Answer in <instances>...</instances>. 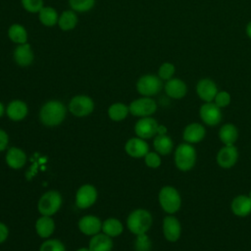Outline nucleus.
<instances>
[{"label":"nucleus","mask_w":251,"mask_h":251,"mask_svg":"<svg viewBox=\"0 0 251 251\" xmlns=\"http://www.w3.org/2000/svg\"><path fill=\"white\" fill-rule=\"evenodd\" d=\"M94 103L92 99L86 95H77L72 98L69 104L70 112L76 117H85L92 113Z\"/></svg>","instance_id":"8"},{"label":"nucleus","mask_w":251,"mask_h":251,"mask_svg":"<svg viewBox=\"0 0 251 251\" xmlns=\"http://www.w3.org/2000/svg\"><path fill=\"white\" fill-rule=\"evenodd\" d=\"M26 161L25 153L17 147H12L8 150L6 154V162L8 166L12 169H21L25 166Z\"/></svg>","instance_id":"23"},{"label":"nucleus","mask_w":251,"mask_h":251,"mask_svg":"<svg viewBox=\"0 0 251 251\" xmlns=\"http://www.w3.org/2000/svg\"><path fill=\"white\" fill-rule=\"evenodd\" d=\"M166 133H167V127L165 126H159L157 134H166Z\"/></svg>","instance_id":"41"},{"label":"nucleus","mask_w":251,"mask_h":251,"mask_svg":"<svg viewBox=\"0 0 251 251\" xmlns=\"http://www.w3.org/2000/svg\"><path fill=\"white\" fill-rule=\"evenodd\" d=\"M156 152L160 155H168L173 151L174 142L167 134H157L153 141Z\"/></svg>","instance_id":"26"},{"label":"nucleus","mask_w":251,"mask_h":251,"mask_svg":"<svg viewBox=\"0 0 251 251\" xmlns=\"http://www.w3.org/2000/svg\"><path fill=\"white\" fill-rule=\"evenodd\" d=\"M70 6L76 12H86L93 8L95 0H69Z\"/></svg>","instance_id":"32"},{"label":"nucleus","mask_w":251,"mask_h":251,"mask_svg":"<svg viewBox=\"0 0 251 251\" xmlns=\"http://www.w3.org/2000/svg\"><path fill=\"white\" fill-rule=\"evenodd\" d=\"M196 92L199 98L203 101L213 102L218 93V88L213 80L209 78H203L198 81L196 85Z\"/></svg>","instance_id":"15"},{"label":"nucleus","mask_w":251,"mask_h":251,"mask_svg":"<svg viewBox=\"0 0 251 251\" xmlns=\"http://www.w3.org/2000/svg\"><path fill=\"white\" fill-rule=\"evenodd\" d=\"M40 251H66V248L60 240L48 239L40 245Z\"/></svg>","instance_id":"34"},{"label":"nucleus","mask_w":251,"mask_h":251,"mask_svg":"<svg viewBox=\"0 0 251 251\" xmlns=\"http://www.w3.org/2000/svg\"><path fill=\"white\" fill-rule=\"evenodd\" d=\"M39 20L44 25L53 26L54 25L58 24L59 17L55 9L51 7H43L39 11Z\"/></svg>","instance_id":"29"},{"label":"nucleus","mask_w":251,"mask_h":251,"mask_svg":"<svg viewBox=\"0 0 251 251\" xmlns=\"http://www.w3.org/2000/svg\"><path fill=\"white\" fill-rule=\"evenodd\" d=\"M76 251H90V250H89V248H80V249H78Z\"/></svg>","instance_id":"44"},{"label":"nucleus","mask_w":251,"mask_h":251,"mask_svg":"<svg viewBox=\"0 0 251 251\" xmlns=\"http://www.w3.org/2000/svg\"><path fill=\"white\" fill-rule=\"evenodd\" d=\"M78 227L79 230L86 235H95L102 229V223L97 217L87 215L79 220Z\"/></svg>","instance_id":"17"},{"label":"nucleus","mask_w":251,"mask_h":251,"mask_svg":"<svg viewBox=\"0 0 251 251\" xmlns=\"http://www.w3.org/2000/svg\"><path fill=\"white\" fill-rule=\"evenodd\" d=\"M27 106L25 102L21 100H14L9 103L6 113L7 116L12 120V121H21L25 119L27 115Z\"/></svg>","instance_id":"21"},{"label":"nucleus","mask_w":251,"mask_h":251,"mask_svg":"<svg viewBox=\"0 0 251 251\" xmlns=\"http://www.w3.org/2000/svg\"><path fill=\"white\" fill-rule=\"evenodd\" d=\"M9 142V138H8V134L0 128V151H3Z\"/></svg>","instance_id":"39"},{"label":"nucleus","mask_w":251,"mask_h":251,"mask_svg":"<svg viewBox=\"0 0 251 251\" xmlns=\"http://www.w3.org/2000/svg\"><path fill=\"white\" fill-rule=\"evenodd\" d=\"M62 205V196L56 190L44 193L38 201V211L42 216L54 215Z\"/></svg>","instance_id":"5"},{"label":"nucleus","mask_w":251,"mask_h":251,"mask_svg":"<svg viewBox=\"0 0 251 251\" xmlns=\"http://www.w3.org/2000/svg\"><path fill=\"white\" fill-rule=\"evenodd\" d=\"M14 59L21 67L29 66L33 61V52L27 43L20 44L14 50Z\"/></svg>","instance_id":"20"},{"label":"nucleus","mask_w":251,"mask_h":251,"mask_svg":"<svg viewBox=\"0 0 251 251\" xmlns=\"http://www.w3.org/2000/svg\"><path fill=\"white\" fill-rule=\"evenodd\" d=\"M152 216L145 209H136L132 211L126 220V226L128 229L138 235L146 233L152 226Z\"/></svg>","instance_id":"2"},{"label":"nucleus","mask_w":251,"mask_h":251,"mask_svg":"<svg viewBox=\"0 0 251 251\" xmlns=\"http://www.w3.org/2000/svg\"><path fill=\"white\" fill-rule=\"evenodd\" d=\"M129 112V109L126 105L123 103L112 104L108 109V115L111 120L115 122H120L124 120Z\"/></svg>","instance_id":"28"},{"label":"nucleus","mask_w":251,"mask_h":251,"mask_svg":"<svg viewBox=\"0 0 251 251\" xmlns=\"http://www.w3.org/2000/svg\"><path fill=\"white\" fill-rule=\"evenodd\" d=\"M126 152L133 158L144 157L149 152L148 143L140 137H132L128 139L125 145Z\"/></svg>","instance_id":"14"},{"label":"nucleus","mask_w":251,"mask_h":251,"mask_svg":"<svg viewBox=\"0 0 251 251\" xmlns=\"http://www.w3.org/2000/svg\"><path fill=\"white\" fill-rule=\"evenodd\" d=\"M97 199V190L91 184H83L75 194V205L80 209H86L94 204Z\"/></svg>","instance_id":"11"},{"label":"nucleus","mask_w":251,"mask_h":251,"mask_svg":"<svg viewBox=\"0 0 251 251\" xmlns=\"http://www.w3.org/2000/svg\"><path fill=\"white\" fill-rule=\"evenodd\" d=\"M8 35L13 42H16L19 44L25 43L26 39H27L26 30L25 29L24 26H22L21 25H18V24H15L10 26V28L8 30Z\"/></svg>","instance_id":"31"},{"label":"nucleus","mask_w":251,"mask_h":251,"mask_svg":"<svg viewBox=\"0 0 251 251\" xmlns=\"http://www.w3.org/2000/svg\"><path fill=\"white\" fill-rule=\"evenodd\" d=\"M35 229L37 234L42 238L49 237L54 229L55 224L53 219L50 216H42L35 223Z\"/></svg>","instance_id":"25"},{"label":"nucleus","mask_w":251,"mask_h":251,"mask_svg":"<svg viewBox=\"0 0 251 251\" xmlns=\"http://www.w3.org/2000/svg\"><path fill=\"white\" fill-rule=\"evenodd\" d=\"M129 113L136 117H150L157 110L156 102L150 97H142L132 101L128 107Z\"/></svg>","instance_id":"7"},{"label":"nucleus","mask_w":251,"mask_h":251,"mask_svg":"<svg viewBox=\"0 0 251 251\" xmlns=\"http://www.w3.org/2000/svg\"><path fill=\"white\" fill-rule=\"evenodd\" d=\"M214 103L220 107V108H224L229 105L230 103V95L229 93H227L226 91H218L215 99H214Z\"/></svg>","instance_id":"38"},{"label":"nucleus","mask_w":251,"mask_h":251,"mask_svg":"<svg viewBox=\"0 0 251 251\" xmlns=\"http://www.w3.org/2000/svg\"><path fill=\"white\" fill-rule=\"evenodd\" d=\"M66 117L65 105L57 100H51L45 103L39 112L41 123L47 126L60 125Z\"/></svg>","instance_id":"1"},{"label":"nucleus","mask_w":251,"mask_h":251,"mask_svg":"<svg viewBox=\"0 0 251 251\" xmlns=\"http://www.w3.org/2000/svg\"><path fill=\"white\" fill-rule=\"evenodd\" d=\"M144 159H145V164L149 168L156 169L161 165V158L157 152H148L144 156Z\"/></svg>","instance_id":"37"},{"label":"nucleus","mask_w":251,"mask_h":251,"mask_svg":"<svg viewBox=\"0 0 251 251\" xmlns=\"http://www.w3.org/2000/svg\"><path fill=\"white\" fill-rule=\"evenodd\" d=\"M206 135V129L205 127L198 123H191L187 125L182 133V137L185 142L193 144L198 143L204 139Z\"/></svg>","instance_id":"16"},{"label":"nucleus","mask_w":251,"mask_h":251,"mask_svg":"<svg viewBox=\"0 0 251 251\" xmlns=\"http://www.w3.org/2000/svg\"><path fill=\"white\" fill-rule=\"evenodd\" d=\"M151 247H152L151 240L146 233L136 235V239L134 241L135 251H150Z\"/></svg>","instance_id":"33"},{"label":"nucleus","mask_w":251,"mask_h":251,"mask_svg":"<svg viewBox=\"0 0 251 251\" xmlns=\"http://www.w3.org/2000/svg\"><path fill=\"white\" fill-rule=\"evenodd\" d=\"M232 213L237 217H247L251 213V199L247 195H238L230 205Z\"/></svg>","instance_id":"18"},{"label":"nucleus","mask_w":251,"mask_h":251,"mask_svg":"<svg viewBox=\"0 0 251 251\" xmlns=\"http://www.w3.org/2000/svg\"><path fill=\"white\" fill-rule=\"evenodd\" d=\"M8 232V227L3 223H0V243L4 242L7 239Z\"/></svg>","instance_id":"40"},{"label":"nucleus","mask_w":251,"mask_h":251,"mask_svg":"<svg viewBox=\"0 0 251 251\" xmlns=\"http://www.w3.org/2000/svg\"><path fill=\"white\" fill-rule=\"evenodd\" d=\"M200 118L204 124L215 126L222 121V111L214 102H206L200 107Z\"/></svg>","instance_id":"9"},{"label":"nucleus","mask_w":251,"mask_h":251,"mask_svg":"<svg viewBox=\"0 0 251 251\" xmlns=\"http://www.w3.org/2000/svg\"><path fill=\"white\" fill-rule=\"evenodd\" d=\"M22 4L24 8L30 13L39 12L43 8L42 0H22Z\"/></svg>","instance_id":"36"},{"label":"nucleus","mask_w":251,"mask_h":251,"mask_svg":"<svg viewBox=\"0 0 251 251\" xmlns=\"http://www.w3.org/2000/svg\"><path fill=\"white\" fill-rule=\"evenodd\" d=\"M196 163V150L190 143L179 144L175 151V164L181 172L190 171Z\"/></svg>","instance_id":"3"},{"label":"nucleus","mask_w":251,"mask_h":251,"mask_svg":"<svg viewBox=\"0 0 251 251\" xmlns=\"http://www.w3.org/2000/svg\"><path fill=\"white\" fill-rule=\"evenodd\" d=\"M246 32H247V35L251 38V22L248 24V25L246 27Z\"/></svg>","instance_id":"42"},{"label":"nucleus","mask_w":251,"mask_h":251,"mask_svg":"<svg viewBox=\"0 0 251 251\" xmlns=\"http://www.w3.org/2000/svg\"><path fill=\"white\" fill-rule=\"evenodd\" d=\"M219 138L225 145H234L238 138L237 127L232 124H226L219 130Z\"/></svg>","instance_id":"24"},{"label":"nucleus","mask_w":251,"mask_h":251,"mask_svg":"<svg viewBox=\"0 0 251 251\" xmlns=\"http://www.w3.org/2000/svg\"><path fill=\"white\" fill-rule=\"evenodd\" d=\"M77 23V18L75 12L73 11H65L62 13L58 20V25L61 29L63 30H70L73 29Z\"/></svg>","instance_id":"30"},{"label":"nucleus","mask_w":251,"mask_h":251,"mask_svg":"<svg viewBox=\"0 0 251 251\" xmlns=\"http://www.w3.org/2000/svg\"><path fill=\"white\" fill-rule=\"evenodd\" d=\"M238 159V151L234 145H225L222 147L216 157L217 164L223 169L233 167Z\"/></svg>","instance_id":"12"},{"label":"nucleus","mask_w":251,"mask_h":251,"mask_svg":"<svg viewBox=\"0 0 251 251\" xmlns=\"http://www.w3.org/2000/svg\"><path fill=\"white\" fill-rule=\"evenodd\" d=\"M175 74V66L171 63H164L158 72L159 77L164 80H169Z\"/></svg>","instance_id":"35"},{"label":"nucleus","mask_w":251,"mask_h":251,"mask_svg":"<svg viewBox=\"0 0 251 251\" xmlns=\"http://www.w3.org/2000/svg\"><path fill=\"white\" fill-rule=\"evenodd\" d=\"M113 248V240L105 233H97L89 241L90 251H111Z\"/></svg>","instance_id":"22"},{"label":"nucleus","mask_w":251,"mask_h":251,"mask_svg":"<svg viewBox=\"0 0 251 251\" xmlns=\"http://www.w3.org/2000/svg\"><path fill=\"white\" fill-rule=\"evenodd\" d=\"M163 233L165 238L170 242L178 240L181 234V226L175 216H167L163 220Z\"/></svg>","instance_id":"13"},{"label":"nucleus","mask_w":251,"mask_h":251,"mask_svg":"<svg viewBox=\"0 0 251 251\" xmlns=\"http://www.w3.org/2000/svg\"><path fill=\"white\" fill-rule=\"evenodd\" d=\"M162 87H163V83L161 78L154 75H142L136 83L137 91L141 95L146 97L156 95L161 91Z\"/></svg>","instance_id":"6"},{"label":"nucleus","mask_w":251,"mask_h":251,"mask_svg":"<svg viewBox=\"0 0 251 251\" xmlns=\"http://www.w3.org/2000/svg\"><path fill=\"white\" fill-rule=\"evenodd\" d=\"M158 123L151 117H144L137 121L134 126L136 135L142 139H148L155 136L158 132Z\"/></svg>","instance_id":"10"},{"label":"nucleus","mask_w":251,"mask_h":251,"mask_svg":"<svg viewBox=\"0 0 251 251\" xmlns=\"http://www.w3.org/2000/svg\"><path fill=\"white\" fill-rule=\"evenodd\" d=\"M166 94L174 99H180L186 94V84L179 78H171L165 84Z\"/></svg>","instance_id":"19"},{"label":"nucleus","mask_w":251,"mask_h":251,"mask_svg":"<svg viewBox=\"0 0 251 251\" xmlns=\"http://www.w3.org/2000/svg\"><path fill=\"white\" fill-rule=\"evenodd\" d=\"M102 230L110 237L118 236L123 232V225L119 220L110 218L102 223Z\"/></svg>","instance_id":"27"},{"label":"nucleus","mask_w":251,"mask_h":251,"mask_svg":"<svg viewBox=\"0 0 251 251\" xmlns=\"http://www.w3.org/2000/svg\"><path fill=\"white\" fill-rule=\"evenodd\" d=\"M159 203L162 209L168 214L176 213L181 206V197L179 192L173 186H164L158 195Z\"/></svg>","instance_id":"4"},{"label":"nucleus","mask_w":251,"mask_h":251,"mask_svg":"<svg viewBox=\"0 0 251 251\" xmlns=\"http://www.w3.org/2000/svg\"><path fill=\"white\" fill-rule=\"evenodd\" d=\"M3 114H4V106H3V104L0 102V118L3 116Z\"/></svg>","instance_id":"43"},{"label":"nucleus","mask_w":251,"mask_h":251,"mask_svg":"<svg viewBox=\"0 0 251 251\" xmlns=\"http://www.w3.org/2000/svg\"><path fill=\"white\" fill-rule=\"evenodd\" d=\"M249 197H250V199H251V190H250V192H249V195H248Z\"/></svg>","instance_id":"45"}]
</instances>
